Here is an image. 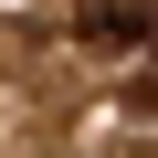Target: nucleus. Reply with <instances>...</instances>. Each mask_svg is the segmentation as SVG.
<instances>
[{"instance_id":"f257e3e1","label":"nucleus","mask_w":158,"mask_h":158,"mask_svg":"<svg viewBox=\"0 0 158 158\" xmlns=\"http://www.w3.org/2000/svg\"><path fill=\"white\" fill-rule=\"evenodd\" d=\"M74 32H85L95 53H127V42L158 32V0H85V21H74Z\"/></svg>"}]
</instances>
